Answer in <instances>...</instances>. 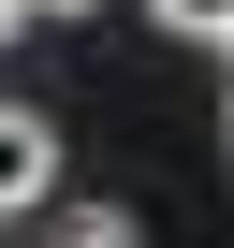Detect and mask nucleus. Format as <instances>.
<instances>
[{"label":"nucleus","mask_w":234,"mask_h":248,"mask_svg":"<svg viewBox=\"0 0 234 248\" xmlns=\"http://www.w3.org/2000/svg\"><path fill=\"white\" fill-rule=\"evenodd\" d=\"M147 15H161L176 44H234V0H147Z\"/></svg>","instance_id":"obj_3"},{"label":"nucleus","mask_w":234,"mask_h":248,"mask_svg":"<svg viewBox=\"0 0 234 248\" xmlns=\"http://www.w3.org/2000/svg\"><path fill=\"white\" fill-rule=\"evenodd\" d=\"M44 248H147V219H132V204H73Z\"/></svg>","instance_id":"obj_2"},{"label":"nucleus","mask_w":234,"mask_h":248,"mask_svg":"<svg viewBox=\"0 0 234 248\" xmlns=\"http://www.w3.org/2000/svg\"><path fill=\"white\" fill-rule=\"evenodd\" d=\"M30 15H102V0H30Z\"/></svg>","instance_id":"obj_5"},{"label":"nucleus","mask_w":234,"mask_h":248,"mask_svg":"<svg viewBox=\"0 0 234 248\" xmlns=\"http://www.w3.org/2000/svg\"><path fill=\"white\" fill-rule=\"evenodd\" d=\"M219 161H234V102H219Z\"/></svg>","instance_id":"obj_6"},{"label":"nucleus","mask_w":234,"mask_h":248,"mask_svg":"<svg viewBox=\"0 0 234 248\" xmlns=\"http://www.w3.org/2000/svg\"><path fill=\"white\" fill-rule=\"evenodd\" d=\"M30 204H59V132L30 102H0V219H30Z\"/></svg>","instance_id":"obj_1"},{"label":"nucleus","mask_w":234,"mask_h":248,"mask_svg":"<svg viewBox=\"0 0 234 248\" xmlns=\"http://www.w3.org/2000/svg\"><path fill=\"white\" fill-rule=\"evenodd\" d=\"M15 30H30V0H0V44H15Z\"/></svg>","instance_id":"obj_4"}]
</instances>
